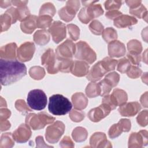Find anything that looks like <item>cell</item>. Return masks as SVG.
I'll return each mask as SVG.
<instances>
[{
    "label": "cell",
    "mask_w": 148,
    "mask_h": 148,
    "mask_svg": "<svg viewBox=\"0 0 148 148\" xmlns=\"http://www.w3.org/2000/svg\"><path fill=\"white\" fill-rule=\"evenodd\" d=\"M27 74L25 65L16 60H0V75L2 85L8 86L17 82Z\"/></svg>",
    "instance_id": "cell-1"
},
{
    "label": "cell",
    "mask_w": 148,
    "mask_h": 148,
    "mask_svg": "<svg viewBox=\"0 0 148 148\" xmlns=\"http://www.w3.org/2000/svg\"><path fill=\"white\" fill-rule=\"evenodd\" d=\"M72 106L69 100L61 94H54L49 98L48 109L54 115H65L71 111Z\"/></svg>",
    "instance_id": "cell-2"
},
{
    "label": "cell",
    "mask_w": 148,
    "mask_h": 148,
    "mask_svg": "<svg viewBox=\"0 0 148 148\" xmlns=\"http://www.w3.org/2000/svg\"><path fill=\"white\" fill-rule=\"evenodd\" d=\"M56 118L45 112L38 114L29 113L27 115L25 123L34 130L43 128L47 124L52 123Z\"/></svg>",
    "instance_id": "cell-3"
},
{
    "label": "cell",
    "mask_w": 148,
    "mask_h": 148,
    "mask_svg": "<svg viewBox=\"0 0 148 148\" xmlns=\"http://www.w3.org/2000/svg\"><path fill=\"white\" fill-rule=\"evenodd\" d=\"M27 103L32 109L43 110L47 105V96L42 90H31L28 94Z\"/></svg>",
    "instance_id": "cell-4"
},
{
    "label": "cell",
    "mask_w": 148,
    "mask_h": 148,
    "mask_svg": "<svg viewBox=\"0 0 148 148\" xmlns=\"http://www.w3.org/2000/svg\"><path fill=\"white\" fill-rule=\"evenodd\" d=\"M76 51L75 57L76 58L83 60L87 63L91 64L97 58L95 52L84 41H79L76 44Z\"/></svg>",
    "instance_id": "cell-5"
},
{
    "label": "cell",
    "mask_w": 148,
    "mask_h": 148,
    "mask_svg": "<svg viewBox=\"0 0 148 148\" xmlns=\"http://www.w3.org/2000/svg\"><path fill=\"white\" fill-rule=\"evenodd\" d=\"M97 2L81 9L78 14V18L82 23L87 24L93 18L98 17L103 13V10L101 5L100 4H95Z\"/></svg>",
    "instance_id": "cell-6"
},
{
    "label": "cell",
    "mask_w": 148,
    "mask_h": 148,
    "mask_svg": "<svg viewBox=\"0 0 148 148\" xmlns=\"http://www.w3.org/2000/svg\"><path fill=\"white\" fill-rule=\"evenodd\" d=\"M58 62L59 60L51 49L46 50L41 57V63L45 66L49 73L55 74L59 71Z\"/></svg>",
    "instance_id": "cell-7"
},
{
    "label": "cell",
    "mask_w": 148,
    "mask_h": 148,
    "mask_svg": "<svg viewBox=\"0 0 148 148\" xmlns=\"http://www.w3.org/2000/svg\"><path fill=\"white\" fill-rule=\"evenodd\" d=\"M65 125L60 121H56L55 123L48 126L46 130V140L50 143H57L65 131Z\"/></svg>",
    "instance_id": "cell-8"
},
{
    "label": "cell",
    "mask_w": 148,
    "mask_h": 148,
    "mask_svg": "<svg viewBox=\"0 0 148 148\" xmlns=\"http://www.w3.org/2000/svg\"><path fill=\"white\" fill-rule=\"evenodd\" d=\"M79 8V1H68L66 3V6L58 11L59 16L62 20L69 22L75 17Z\"/></svg>",
    "instance_id": "cell-9"
},
{
    "label": "cell",
    "mask_w": 148,
    "mask_h": 148,
    "mask_svg": "<svg viewBox=\"0 0 148 148\" xmlns=\"http://www.w3.org/2000/svg\"><path fill=\"white\" fill-rule=\"evenodd\" d=\"M76 51V45L71 40L67 39L60 45H59L56 50V55L58 60L72 59L75 55Z\"/></svg>",
    "instance_id": "cell-10"
},
{
    "label": "cell",
    "mask_w": 148,
    "mask_h": 148,
    "mask_svg": "<svg viewBox=\"0 0 148 148\" xmlns=\"http://www.w3.org/2000/svg\"><path fill=\"white\" fill-rule=\"evenodd\" d=\"M48 31L56 43H60L66 37L65 25L60 21H54L49 27Z\"/></svg>",
    "instance_id": "cell-11"
},
{
    "label": "cell",
    "mask_w": 148,
    "mask_h": 148,
    "mask_svg": "<svg viewBox=\"0 0 148 148\" xmlns=\"http://www.w3.org/2000/svg\"><path fill=\"white\" fill-rule=\"evenodd\" d=\"M35 47L33 42H26L17 49V56L18 59L21 62H26L31 60L35 53Z\"/></svg>",
    "instance_id": "cell-12"
},
{
    "label": "cell",
    "mask_w": 148,
    "mask_h": 148,
    "mask_svg": "<svg viewBox=\"0 0 148 148\" xmlns=\"http://www.w3.org/2000/svg\"><path fill=\"white\" fill-rule=\"evenodd\" d=\"M112 110L110 107L105 103H102L99 106L91 109L88 113L89 119L93 122H98L107 116Z\"/></svg>",
    "instance_id": "cell-13"
},
{
    "label": "cell",
    "mask_w": 148,
    "mask_h": 148,
    "mask_svg": "<svg viewBox=\"0 0 148 148\" xmlns=\"http://www.w3.org/2000/svg\"><path fill=\"white\" fill-rule=\"evenodd\" d=\"M131 129V121L128 119H121L118 123L110 127L108 134L111 139L119 136L123 132H128Z\"/></svg>",
    "instance_id": "cell-14"
},
{
    "label": "cell",
    "mask_w": 148,
    "mask_h": 148,
    "mask_svg": "<svg viewBox=\"0 0 148 148\" xmlns=\"http://www.w3.org/2000/svg\"><path fill=\"white\" fill-rule=\"evenodd\" d=\"M147 145V131H140L131 134L128 140L129 147H141Z\"/></svg>",
    "instance_id": "cell-15"
},
{
    "label": "cell",
    "mask_w": 148,
    "mask_h": 148,
    "mask_svg": "<svg viewBox=\"0 0 148 148\" xmlns=\"http://www.w3.org/2000/svg\"><path fill=\"white\" fill-rule=\"evenodd\" d=\"M14 140L17 143H24L28 141L31 136V131L27 124H21L12 134Z\"/></svg>",
    "instance_id": "cell-16"
},
{
    "label": "cell",
    "mask_w": 148,
    "mask_h": 148,
    "mask_svg": "<svg viewBox=\"0 0 148 148\" xmlns=\"http://www.w3.org/2000/svg\"><path fill=\"white\" fill-rule=\"evenodd\" d=\"M108 71L102 65L101 61L94 64L87 75V79L92 82L99 80Z\"/></svg>",
    "instance_id": "cell-17"
},
{
    "label": "cell",
    "mask_w": 148,
    "mask_h": 148,
    "mask_svg": "<svg viewBox=\"0 0 148 148\" xmlns=\"http://www.w3.org/2000/svg\"><path fill=\"white\" fill-rule=\"evenodd\" d=\"M140 108V105L138 102H131L120 106L119 112L122 116L131 117L136 114Z\"/></svg>",
    "instance_id": "cell-18"
},
{
    "label": "cell",
    "mask_w": 148,
    "mask_h": 148,
    "mask_svg": "<svg viewBox=\"0 0 148 148\" xmlns=\"http://www.w3.org/2000/svg\"><path fill=\"white\" fill-rule=\"evenodd\" d=\"M90 146L92 147H110L112 145L107 140L106 136L103 132H95L90 139Z\"/></svg>",
    "instance_id": "cell-19"
},
{
    "label": "cell",
    "mask_w": 148,
    "mask_h": 148,
    "mask_svg": "<svg viewBox=\"0 0 148 148\" xmlns=\"http://www.w3.org/2000/svg\"><path fill=\"white\" fill-rule=\"evenodd\" d=\"M125 47L123 43L114 40L108 45V54L111 57H120L125 54Z\"/></svg>",
    "instance_id": "cell-20"
},
{
    "label": "cell",
    "mask_w": 148,
    "mask_h": 148,
    "mask_svg": "<svg viewBox=\"0 0 148 148\" xmlns=\"http://www.w3.org/2000/svg\"><path fill=\"white\" fill-rule=\"evenodd\" d=\"M110 101L114 108L117 106H121L126 103L128 96L125 91L120 88H116L111 95H109Z\"/></svg>",
    "instance_id": "cell-21"
},
{
    "label": "cell",
    "mask_w": 148,
    "mask_h": 148,
    "mask_svg": "<svg viewBox=\"0 0 148 148\" xmlns=\"http://www.w3.org/2000/svg\"><path fill=\"white\" fill-rule=\"evenodd\" d=\"M89 71V65L88 64L82 60H76L73 61L71 72L77 77H82L87 75Z\"/></svg>",
    "instance_id": "cell-22"
},
{
    "label": "cell",
    "mask_w": 148,
    "mask_h": 148,
    "mask_svg": "<svg viewBox=\"0 0 148 148\" xmlns=\"http://www.w3.org/2000/svg\"><path fill=\"white\" fill-rule=\"evenodd\" d=\"M17 46L15 43H10L1 47L0 57L1 59L16 60Z\"/></svg>",
    "instance_id": "cell-23"
},
{
    "label": "cell",
    "mask_w": 148,
    "mask_h": 148,
    "mask_svg": "<svg viewBox=\"0 0 148 148\" xmlns=\"http://www.w3.org/2000/svg\"><path fill=\"white\" fill-rule=\"evenodd\" d=\"M138 20L134 17L128 15H121L114 20V25L119 28H126L136 24Z\"/></svg>",
    "instance_id": "cell-24"
},
{
    "label": "cell",
    "mask_w": 148,
    "mask_h": 148,
    "mask_svg": "<svg viewBox=\"0 0 148 148\" xmlns=\"http://www.w3.org/2000/svg\"><path fill=\"white\" fill-rule=\"evenodd\" d=\"M38 17L35 15H30L27 19L22 21L20 24L21 31L25 34H32L37 28L36 20Z\"/></svg>",
    "instance_id": "cell-25"
},
{
    "label": "cell",
    "mask_w": 148,
    "mask_h": 148,
    "mask_svg": "<svg viewBox=\"0 0 148 148\" xmlns=\"http://www.w3.org/2000/svg\"><path fill=\"white\" fill-rule=\"evenodd\" d=\"M72 101L75 109L82 110L86 108L88 99L82 92H76L72 96Z\"/></svg>",
    "instance_id": "cell-26"
},
{
    "label": "cell",
    "mask_w": 148,
    "mask_h": 148,
    "mask_svg": "<svg viewBox=\"0 0 148 148\" xmlns=\"http://www.w3.org/2000/svg\"><path fill=\"white\" fill-rule=\"evenodd\" d=\"M33 37L34 42L40 46L46 45L50 40V34L49 31L45 29L36 31Z\"/></svg>",
    "instance_id": "cell-27"
},
{
    "label": "cell",
    "mask_w": 148,
    "mask_h": 148,
    "mask_svg": "<svg viewBox=\"0 0 148 148\" xmlns=\"http://www.w3.org/2000/svg\"><path fill=\"white\" fill-rule=\"evenodd\" d=\"M88 132L86 128L82 127L75 128L72 133V136L75 141L82 142L84 141L87 137Z\"/></svg>",
    "instance_id": "cell-28"
},
{
    "label": "cell",
    "mask_w": 148,
    "mask_h": 148,
    "mask_svg": "<svg viewBox=\"0 0 148 148\" xmlns=\"http://www.w3.org/2000/svg\"><path fill=\"white\" fill-rule=\"evenodd\" d=\"M14 145L13 135L10 132L5 133L1 135L0 139V148H10Z\"/></svg>",
    "instance_id": "cell-29"
},
{
    "label": "cell",
    "mask_w": 148,
    "mask_h": 148,
    "mask_svg": "<svg viewBox=\"0 0 148 148\" xmlns=\"http://www.w3.org/2000/svg\"><path fill=\"white\" fill-rule=\"evenodd\" d=\"M86 94L89 98H94L100 95V88L98 83L95 82L90 83L86 87Z\"/></svg>",
    "instance_id": "cell-30"
},
{
    "label": "cell",
    "mask_w": 148,
    "mask_h": 148,
    "mask_svg": "<svg viewBox=\"0 0 148 148\" xmlns=\"http://www.w3.org/2000/svg\"><path fill=\"white\" fill-rule=\"evenodd\" d=\"M53 19L52 17L48 15H42L38 17L36 20L37 28L45 29L49 28L51 25Z\"/></svg>",
    "instance_id": "cell-31"
},
{
    "label": "cell",
    "mask_w": 148,
    "mask_h": 148,
    "mask_svg": "<svg viewBox=\"0 0 148 148\" xmlns=\"http://www.w3.org/2000/svg\"><path fill=\"white\" fill-rule=\"evenodd\" d=\"M129 12L131 14L139 18H143V19L147 21V12L146 8L145 7V6H143V5L140 4L137 8L134 9H130Z\"/></svg>",
    "instance_id": "cell-32"
},
{
    "label": "cell",
    "mask_w": 148,
    "mask_h": 148,
    "mask_svg": "<svg viewBox=\"0 0 148 148\" xmlns=\"http://www.w3.org/2000/svg\"><path fill=\"white\" fill-rule=\"evenodd\" d=\"M56 12V10L54 5L51 2H46L41 6L39 10V16L48 15L52 17L54 16Z\"/></svg>",
    "instance_id": "cell-33"
},
{
    "label": "cell",
    "mask_w": 148,
    "mask_h": 148,
    "mask_svg": "<svg viewBox=\"0 0 148 148\" xmlns=\"http://www.w3.org/2000/svg\"><path fill=\"white\" fill-rule=\"evenodd\" d=\"M102 38L106 42L110 43L117 38V34L113 28L108 27L103 31Z\"/></svg>",
    "instance_id": "cell-34"
},
{
    "label": "cell",
    "mask_w": 148,
    "mask_h": 148,
    "mask_svg": "<svg viewBox=\"0 0 148 148\" xmlns=\"http://www.w3.org/2000/svg\"><path fill=\"white\" fill-rule=\"evenodd\" d=\"M29 74L32 79L35 80H40L44 77L45 71L44 68L39 66H35L30 68Z\"/></svg>",
    "instance_id": "cell-35"
},
{
    "label": "cell",
    "mask_w": 148,
    "mask_h": 148,
    "mask_svg": "<svg viewBox=\"0 0 148 148\" xmlns=\"http://www.w3.org/2000/svg\"><path fill=\"white\" fill-rule=\"evenodd\" d=\"M16 14L17 20L22 22L30 16V12L27 6L16 8Z\"/></svg>",
    "instance_id": "cell-36"
},
{
    "label": "cell",
    "mask_w": 148,
    "mask_h": 148,
    "mask_svg": "<svg viewBox=\"0 0 148 148\" xmlns=\"http://www.w3.org/2000/svg\"><path fill=\"white\" fill-rule=\"evenodd\" d=\"M127 48L130 53L140 54L142 51L141 43L136 39H132L129 41L127 43Z\"/></svg>",
    "instance_id": "cell-37"
},
{
    "label": "cell",
    "mask_w": 148,
    "mask_h": 148,
    "mask_svg": "<svg viewBox=\"0 0 148 148\" xmlns=\"http://www.w3.org/2000/svg\"><path fill=\"white\" fill-rule=\"evenodd\" d=\"M1 32L6 31L9 29L11 24H12V20L10 16L5 13L1 15Z\"/></svg>",
    "instance_id": "cell-38"
},
{
    "label": "cell",
    "mask_w": 148,
    "mask_h": 148,
    "mask_svg": "<svg viewBox=\"0 0 148 148\" xmlns=\"http://www.w3.org/2000/svg\"><path fill=\"white\" fill-rule=\"evenodd\" d=\"M89 29L91 32L96 35H101L102 34L103 25L97 20H94L89 25Z\"/></svg>",
    "instance_id": "cell-39"
},
{
    "label": "cell",
    "mask_w": 148,
    "mask_h": 148,
    "mask_svg": "<svg viewBox=\"0 0 148 148\" xmlns=\"http://www.w3.org/2000/svg\"><path fill=\"white\" fill-rule=\"evenodd\" d=\"M58 70L62 72L68 73L71 72L73 61L71 58L58 60Z\"/></svg>",
    "instance_id": "cell-40"
},
{
    "label": "cell",
    "mask_w": 148,
    "mask_h": 148,
    "mask_svg": "<svg viewBox=\"0 0 148 148\" xmlns=\"http://www.w3.org/2000/svg\"><path fill=\"white\" fill-rule=\"evenodd\" d=\"M101 62L108 72L113 71L117 64V61L116 60L112 59L109 57H105L102 61H101Z\"/></svg>",
    "instance_id": "cell-41"
},
{
    "label": "cell",
    "mask_w": 148,
    "mask_h": 148,
    "mask_svg": "<svg viewBox=\"0 0 148 148\" xmlns=\"http://www.w3.org/2000/svg\"><path fill=\"white\" fill-rule=\"evenodd\" d=\"M104 79L112 86V87H116L120 80V76L116 72H113L111 73H108L106 75V76L105 77Z\"/></svg>",
    "instance_id": "cell-42"
},
{
    "label": "cell",
    "mask_w": 148,
    "mask_h": 148,
    "mask_svg": "<svg viewBox=\"0 0 148 148\" xmlns=\"http://www.w3.org/2000/svg\"><path fill=\"white\" fill-rule=\"evenodd\" d=\"M66 27L71 38L74 41L77 40L80 36V29L79 27L73 24H68Z\"/></svg>",
    "instance_id": "cell-43"
},
{
    "label": "cell",
    "mask_w": 148,
    "mask_h": 148,
    "mask_svg": "<svg viewBox=\"0 0 148 148\" xmlns=\"http://www.w3.org/2000/svg\"><path fill=\"white\" fill-rule=\"evenodd\" d=\"M131 62L127 58H123L117 61V69L120 72L124 73L127 72L131 66Z\"/></svg>",
    "instance_id": "cell-44"
},
{
    "label": "cell",
    "mask_w": 148,
    "mask_h": 148,
    "mask_svg": "<svg viewBox=\"0 0 148 148\" xmlns=\"http://www.w3.org/2000/svg\"><path fill=\"white\" fill-rule=\"evenodd\" d=\"M84 113L80 110L75 109L69 112V117L74 122H80L84 119Z\"/></svg>",
    "instance_id": "cell-45"
},
{
    "label": "cell",
    "mask_w": 148,
    "mask_h": 148,
    "mask_svg": "<svg viewBox=\"0 0 148 148\" xmlns=\"http://www.w3.org/2000/svg\"><path fill=\"white\" fill-rule=\"evenodd\" d=\"M15 107L17 110L24 115L32 111V110L28 107L25 102L23 99H17L15 102Z\"/></svg>",
    "instance_id": "cell-46"
},
{
    "label": "cell",
    "mask_w": 148,
    "mask_h": 148,
    "mask_svg": "<svg viewBox=\"0 0 148 148\" xmlns=\"http://www.w3.org/2000/svg\"><path fill=\"white\" fill-rule=\"evenodd\" d=\"M98 85L100 88V95L102 97L109 94L112 88V86L104 79L98 83Z\"/></svg>",
    "instance_id": "cell-47"
},
{
    "label": "cell",
    "mask_w": 148,
    "mask_h": 148,
    "mask_svg": "<svg viewBox=\"0 0 148 148\" xmlns=\"http://www.w3.org/2000/svg\"><path fill=\"white\" fill-rule=\"evenodd\" d=\"M142 70L138 66L131 65L128 70L127 71V76L131 79H136L142 75Z\"/></svg>",
    "instance_id": "cell-48"
},
{
    "label": "cell",
    "mask_w": 148,
    "mask_h": 148,
    "mask_svg": "<svg viewBox=\"0 0 148 148\" xmlns=\"http://www.w3.org/2000/svg\"><path fill=\"white\" fill-rule=\"evenodd\" d=\"M122 1H106L104 6L106 10H117L121 6Z\"/></svg>",
    "instance_id": "cell-49"
},
{
    "label": "cell",
    "mask_w": 148,
    "mask_h": 148,
    "mask_svg": "<svg viewBox=\"0 0 148 148\" xmlns=\"http://www.w3.org/2000/svg\"><path fill=\"white\" fill-rule=\"evenodd\" d=\"M136 120L140 126H146L147 125V110H144L140 112L136 117Z\"/></svg>",
    "instance_id": "cell-50"
},
{
    "label": "cell",
    "mask_w": 148,
    "mask_h": 148,
    "mask_svg": "<svg viewBox=\"0 0 148 148\" xmlns=\"http://www.w3.org/2000/svg\"><path fill=\"white\" fill-rule=\"evenodd\" d=\"M127 59L130 61V62L134 65H139L140 64L141 60V56L139 54H135L132 53H130L127 55Z\"/></svg>",
    "instance_id": "cell-51"
},
{
    "label": "cell",
    "mask_w": 148,
    "mask_h": 148,
    "mask_svg": "<svg viewBox=\"0 0 148 148\" xmlns=\"http://www.w3.org/2000/svg\"><path fill=\"white\" fill-rule=\"evenodd\" d=\"M60 146L62 147H73L75 146L71 139L67 136H64L60 143Z\"/></svg>",
    "instance_id": "cell-52"
},
{
    "label": "cell",
    "mask_w": 148,
    "mask_h": 148,
    "mask_svg": "<svg viewBox=\"0 0 148 148\" xmlns=\"http://www.w3.org/2000/svg\"><path fill=\"white\" fill-rule=\"evenodd\" d=\"M11 115L10 111L7 108H1L0 109V120L3 121L10 117Z\"/></svg>",
    "instance_id": "cell-53"
},
{
    "label": "cell",
    "mask_w": 148,
    "mask_h": 148,
    "mask_svg": "<svg viewBox=\"0 0 148 148\" xmlns=\"http://www.w3.org/2000/svg\"><path fill=\"white\" fill-rule=\"evenodd\" d=\"M121 15H122V13L119 10H110L106 12L105 14V16L108 19L110 20H114Z\"/></svg>",
    "instance_id": "cell-54"
},
{
    "label": "cell",
    "mask_w": 148,
    "mask_h": 148,
    "mask_svg": "<svg viewBox=\"0 0 148 148\" xmlns=\"http://www.w3.org/2000/svg\"><path fill=\"white\" fill-rule=\"evenodd\" d=\"M5 13L8 14L12 20V24H14L17 21V17H16V8H10V9H8Z\"/></svg>",
    "instance_id": "cell-55"
},
{
    "label": "cell",
    "mask_w": 148,
    "mask_h": 148,
    "mask_svg": "<svg viewBox=\"0 0 148 148\" xmlns=\"http://www.w3.org/2000/svg\"><path fill=\"white\" fill-rule=\"evenodd\" d=\"M125 2L130 7V9H134L137 8L140 4H142L141 1H126Z\"/></svg>",
    "instance_id": "cell-56"
},
{
    "label": "cell",
    "mask_w": 148,
    "mask_h": 148,
    "mask_svg": "<svg viewBox=\"0 0 148 148\" xmlns=\"http://www.w3.org/2000/svg\"><path fill=\"white\" fill-rule=\"evenodd\" d=\"M11 125L8 120L1 121V131H4L9 130Z\"/></svg>",
    "instance_id": "cell-57"
},
{
    "label": "cell",
    "mask_w": 148,
    "mask_h": 148,
    "mask_svg": "<svg viewBox=\"0 0 148 148\" xmlns=\"http://www.w3.org/2000/svg\"><path fill=\"white\" fill-rule=\"evenodd\" d=\"M36 146L37 147H43L42 145L45 146V147H51V146H48L45 145L43 136H38V137L36 138Z\"/></svg>",
    "instance_id": "cell-58"
},
{
    "label": "cell",
    "mask_w": 148,
    "mask_h": 148,
    "mask_svg": "<svg viewBox=\"0 0 148 148\" xmlns=\"http://www.w3.org/2000/svg\"><path fill=\"white\" fill-rule=\"evenodd\" d=\"M28 2V1H12V4L17 7L27 6Z\"/></svg>",
    "instance_id": "cell-59"
},
{
    "label": "cell",
    "mask_w": 148,
    "mask_h": 148,
    "mask_svg": "<svg viewBox=\"0 0 148 148\" xmlns=\"http://www.w3.org/2000/svg\"><path fill=\"white\" fill-rule=\"evenodd\" d=\"M140 102L142 105L145 108L147 107V92H145V93L141 96Z\"/></svg>",
    "instance_id": "cell-60"
},
{
    "label": "cell",
    "mask_w": 148,
    "mask_h": 148,
    "mask_svg": "<svg viewBox=\"0 0 148 148\" xmlns=\"http://www.w3.org/2000/svg\"><path fill=\"white\" fill-rule=\"evenodd\" d=\"M12 5V1L0 0V6L2 8H6Z\"/></svg>",
    "instance_id": "cell-61"
}]
</instances>
